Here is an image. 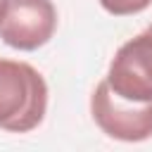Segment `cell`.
<instances>
[{
    "label": "cell",
    "mask_w": 152,
    "mask_h": 152,
    "mask_svg": "<svg viewBox=\"0 0 152 152\" xmlns=\"http://www.w3.org/2000/svg\"><path fill=\"white\" fill-rule=\"evenodd\" d=\"M48 112V83L26 62L0 57V128L28 133L40 126Z\"/></svg>",
    "instance_id": "6da1fadb"
},
{
    "label": "cell",
    "mask_w": 152,
    "mask_h": 152,
    "mask_svg": "<svg viewBox=\"0 0 152 152\" xmlns=\"http://www.w3.org/2000/svg\"><path fill=\"white\" fill-rule=\"evenodd\" d=\"M90 114L100 131L121 142H142L152 138V102H128L119 97L107 81H100L90 95Z\"/></svg>",
    "instance_id": "7a4b0ae2"
},
{
    "label": "cell",
    "mask_w": 152,
    "mask_h": 152,
    "mask_svg": "<svg viewBox=\"0 0 152 152\" xmlns=\"http://www.w3.org/2000/svg\"><path fill=\"white\" fill-rule=\"evenodd\" d=\"M104 81L128 102H152V24L114 52Z\"/></svg>",
    "instance_id": "3957f363"
},
{
    "label": "cell",
    "mask_w": 152,
    "mask_h": 152,
    "mask_svg": "<svg viewBox=\"0 0 152 152\" xmlns=\"http://www.w3.org/2000/svg\"><path fill=\"white\" fill-rule=\"evenodd\" d=\"M57 28V10L52 0H7L5 17L0 21V38L14 50L43 48Z\"/></svg>",
    "instance_id": "277c9868"
},
{
    "label": "cell",
    "mask_w": 152,
    "mask_h": 152,
    "mask_svg": "<svg viewBox=\"0 0 152 152\" xmlns=\"http://www.w3.org/2000/svg\"><path fill=\"white\" fill-rule=\"evenodd\" d=\"M102 10L114 14V17H128V14H138L142 10H147L152 5V0H100Z\"/></svg>",
    "instance_id": "5b68a950"
},
{
    "label": "cell",
    "mask_w": 152,
    "mask_h": 152,
    "mask_svg": "<svg viewBox=\"0 0 152 152\" xmlns=\"http://www.w3.org/2000/svg\"><path fill=\"white\" fill-rule=\"evenodd\" d=\"M5 10H7V0H0V21L5 17Z\"/></svg>",
    "instance_id": "8992f818"
}]
</instances>
